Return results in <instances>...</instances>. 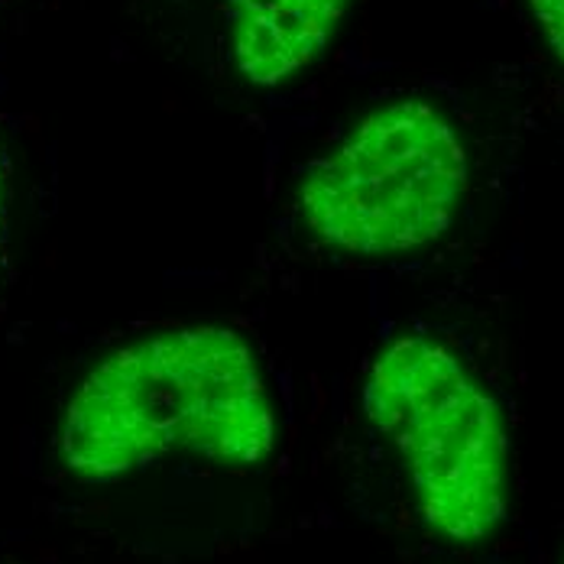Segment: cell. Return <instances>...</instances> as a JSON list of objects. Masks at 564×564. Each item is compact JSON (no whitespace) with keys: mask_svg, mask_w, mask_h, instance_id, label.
I'll use <instances>...</instances> for the list:
<instances>
[{"mask_svg":"<svg viewBox=\"0 0 564 564\" xmlns=\"http://www.w3.org/2000/svg\"><path fill=\"white\" fill-rule=\"evenodd\" d=\"M467 188L454 127L422 101L370 113L302 185L318 240L357 257L419 250L452 227Z\"/></svg>","mask_w":564,"mask_h":564,"instance_id":"3957f363","label":"cell"},{"mask_svg":"<svg viewBox=\"0 0 564 564\" xmlns=\"http://www.w3.org/2000/svg\"><path fill=\"white\" fill-rule=\"evenodd\" d=\"M529 7H532L535 20L542 23L552 50L564 62V0H529Z\"/></svg>","mask_w":564,"mask_h":564,"instance_id":"5b68a950","label":"cell"},{"mask_svg":"<svg viewBox=\"0 0 564 564\" xmlns=\"http://www.w3.org/2000/svg\"><path fill=\"white\" fill-rule=\"evenodd\" d=\"M273 445V402L250 344L212 325L120 347L85 377L58 432L65 467L88 484L178 452L247 467Z\"/></svg>","mask_w":564,"mask_h":564,"instance_id":"6da1fadb","label":"cell"},{"mask_svg":"<svg viewBox=\"0 0 564 564\" xmlns=\"http://www.w3.org/2000/svg\"><path fill=\"white\" fill-rule=\"evenodd\" d=\"M364 405L409 474L425 525L452 542H480L509 507V442L497 399L448 347L429 338L387 344Z\"/></svg>","mask_w":564,"mask_h":564,"instance_id":"7a4b0ae2","label":"cell"},{"mask_svg":"<svg viewBox=\"0 0 564 564\" xmlns=\"http://www.w3.org/2000/svg\"><path fill=\"white\" fill-rule=\"evenodd\" d=\"M347 0H230L234 58L247 82L280 85L318 56Z\"/></svg>","mask_w":564,"mask_h":564,"instance_id":"277c9868","label":"cell"}]
</instances>
